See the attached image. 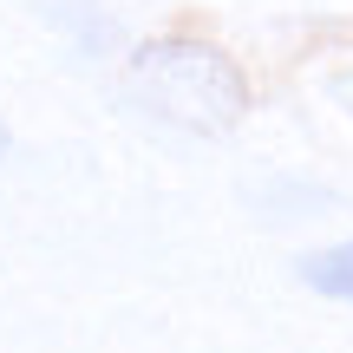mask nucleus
<instances>
[{
	"mask_svg": "<svg viewBox=\"0 0 353 353\" xmlns=\"http://www.w3.org/2000/svg\"><path fill=\"white\" fill-rule=\"evenodd\" d=\"M131 92L151 118L176 131H229L249 112V79L210 39H151L131 52Z\"/></svg>",
	"mask_w": 353,
	"mask_h": 353,
	"instance_id": "nucleus-1",
	"label": "nucleus"
},
{
	"mask_svg": "<svg viewBox=\"0 0 353 353\" xmlns=\"http://www.w3.org/2000/svg\"><path fill=\"white\" fill-rule=\"evenodd\" d=\"M301 281L314 294H334V301H353V242H334V249L307 255L301 262Z\"/></svg>",
	"mask_w": 353,
	"mask_h": 353,
	"instance_id": "nucleus-2",
	"label": "nucleus"
},
{
	"mask_svg": "<svg viewBox=\"0 0 353 353\" xmlns=\"http://www.w3.org/2000/svg\"><path fill=\"white\" fill-rule=\"evenodd\" d=\"M0 151H7V125H0Z\"/></svg>",
	"mask_w": 353,
	"mask_h": 353,
	"instance_id": "nucleus-3",
	"label": "nucleus"
}]
</instances>
